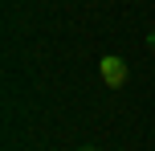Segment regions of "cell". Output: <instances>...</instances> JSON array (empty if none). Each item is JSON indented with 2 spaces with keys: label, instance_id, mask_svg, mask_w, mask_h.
I'll use <instances>...</instances> for the list:
<instances>
[{
  "label": "cell",
  "instance_id": "obj_2",
  "mask_svg": "<svg viewBox=\"0 0 155 151\" xmlns=\"http://www.w3.org/2000/svg\"><path fill=\"white\" fill-rule=\"evenodd\" d=\"M147 49L155 53V25H151V33H147Z\"/></svg>",
  "mask_w": 155,
  "mask_h": 151
},
{
  "label": "cell",
  "instance_id": "obj_1",
  "mask_svg": "<svg viewBox=\"0 0 155 151\" xmlns=\"http://www.w3.org/2000/svg\"><path fill=\"white\" fill-rule=\"evenodd\" d=\"M98 74H102V82H106L110 90H123L127 78H131V70H127V61L118 53H106V57H102V61H98Z\"/></svg>",
  "mask_w": 155,
  "mask_h": 151
},
{
  "label": "cell",
  "instance_id": "obj_3",
  "mask_svg": "<svg viewBox=\"0 0 155 151\" xmlns=\"http://www.w3.org/2000/svg\"><path fill=\"white\" fill-rule=\"evenodd\" d=\"M78 151H98V147H78Z\"/></svg>",
  "mask_w": 155,
  "mask_h": 151
}]
</instances>
